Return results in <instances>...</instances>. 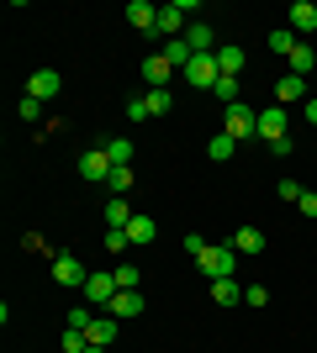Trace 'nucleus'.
<instances>
[{
	"instance_id": "a211bd4d",
	"label": "nucleus",
	"mask_w": 317,
	"mask_h": 353,
	"mask_svg": "<svg viewBox=\"0 0 317 353\" xmlns=\"http://www.w3.org/2000/svg\"><path fill=\"white\" fill-rule=\"evenodd\" d=\"M291 74H296V79H307V74H312V63H317V53H312V43H296L291 48Z\"/></svg>"
},
{
	"instance_id": "dca6fc26",
	"label": "nucleus",
	"mask_w": 317,
	"mask_h": 353,
	"mask_svg": "<svg viewBox=\"0 0 317 353\" xmlns=\"http://www.w3.org/2000/svg\"><path fill=\"white\" fill-rule=\"evenodd\" d=\"M185 43H191V53H217V37H211L206 21H191V27H185Z\"/></svg>"
},
{
	"instance_id": "ddd939ff",
	"label": "nucleus",
	"mask_w": 317,
	"mask_h": 353,
	"mask_svg": "<svg viewBox=\"0 0 317 353\" xmlns=\"http://www.w3.org/2000/svg\"><path fill=\"white\" fill-rule=\"evenodd\" d=\"M127 21H133L137 32H159V6H148V0H133V6H127Z\"/></svg>"
},
{
	"instance_id": "c756f323",
	"label": "nucleus",
	"mask_w": 317,
	"mask_h": 353,
	"mask_svg": "<svg viewBox=\"0 0 317 353\" xmlns=\"http://www.w3.org/2000/svg\"><path fill=\"white\" fill-rule=\"evenodd\" d=\"M111 274H117V290H137V264H117Z\"/></svg>"
},
{
	"instance_id": "4468645a",
	"label": "nucleus",
	"mask_w": 317,
	"mask_h": 353,
	"mask_svg": "<svg viewBox=\"0 0 317 353\" xmlns=\"http://www.w3.org/2000/svg\"><path fill=\"white\" fill-rule=\"evenodd\" d=\"M286 16H291V32H307V37L317 32V6H312V0H296Z\"/></svg>"
},
{
	"instance_id": "423d86ee",
	"label": "nucleus",
	"mask_w": 317,
	"mask_h": 353,
	"mask_svg": "<svg viewBox=\"0 0 317 353\" xmlns=\"http://www.w3.org/2000/svg\"><path fill=\"white\" fill-rule=\"evenodd\" d=\"M254 127H259V111H249V105H227V137L233 143H243V137H254Z\"/></svg>"
},
{
	"instance_id": "393cba45",
	"label": "nucleus",
	"mask_w": 317,
	"mask_h": 353,
	"mask_svg": "<svg viewBox=\"0 0 317 353\" xmlns=\"http://www.w3.org/2000/svg\"><path fill=\"white\" fill-rule=\"evenodd\" d=\"M233 148H238L233 137H227V132H217V137L206 143V159H211V163H227V159H233Z\"/></svg>"
},
{
	"instance_id": "72a5a7b5",
	"label": "nucleus",
	"mask_w": 317,
	"mask_h": 353,
	"mask_svg": "<svg viewBox=\"0 0 317 353\" xmlns=\"http://www.w3.org/2000/svg\"><path fill=\"white\" fill-rule=\"evenodd\" d=\"M296 206H302V216H307V221H317V190H307Z\"/></svg>"
},
{
	"instance_id": "f257e3e1",
	"label": "nucleus",
	"mask_w": 317,
	"mask_h": 353,
	"mask_svg": "<svg viewBox=\"0 0 317 353\" xmlns=\"http://www.w3.org/2000/svg\"><path fill=\"white\" fill-rule=\"evenodd\" d=\"M196 264H201L206 280H233V269H238V248H233V243H211Z\"/></svg>"
},
{
	"instance_id": "c9c22d12",
	"label": "nucleus",
	"mask_w": 317,
	"mask_h": 353,
	"mask_svg": "<svg viewBox=\"0 0 317 353\" xmlns=\"http://www.w3.org/2000/svg\"><path fill=\"white\" fill-rule=\"evenodd\" d=\"M85 353H101V348H85Z\"/></svg>"
},
{
	"instance_id": "a878e982",
	"label": "nucleus",
	"mask_w": 317,
	"mask_h": 353,
	"mask_svg": "<svg viewBox=\"0 0 317 353\" xmlns=\"http://www.w3.org/2000/svg\"><path fill=\"white\" fill-rule=\"evenodd\" d=\"M137 211L127 206V201H122V195H111V206H106V221H111V227H127V221H133Z\"/></svg>"
},
{
	"instance_id": "5701e85b",
	"label": "nucleus",
	"mask_w": 317,
	"mask_h": 353,
	"mask_svg": "<svg viewBox=\"0 0 317 353\" xmlns=\"http://www.w3.org/2000/svg\"><path fill=\"white\" fill-rule=\"evenodd\" d=\"M265 48H270V53H280V59H291V48H296V32H291V27L270 32V37H265Z\"/></svg>"
},
{
	"instance_id": "aec40b11",
	"label": "nucleus",
	"mask_w": 317,
	"mask_h": 353,
	"mask_svg": "<svg viewBox=\"0 0 317 353\" xmlns=\"http://www.w3.org/2000/svg\"><path fill=\"white\" fill-rule=\"evenodd\" d=\"M217 63H222V74H233V79H238V69L249 63V53H243L238 43H227V48H217Z\"/></svg>"
},
{
	"instance_id": "b1692460",
	"label": "nucleus",
	"mask_w": 317,
	"mask_h": 353,
	"mask_svg": "<svg viewBox=\"0 0 317 353\" xmlns=\"http://www.w3.org/2000/svg\"><path fill=\"white\" fill-rule=\"evenodd\" d=\"M164 59L175 63V69H180V74H185V63L196 59V53H191V43H185V37H175V43H164Z\"/></svg>"
},
{
	"instance_id": "6ab92c4d",
	"label": "nucleus",
	"mask_w": 317,
	"mask_h": 353,
	"mask_svg": "<svg viewBox=\"0 0 317 353\" xmlns=\"http://www.w3.org/2000/svg\"><path fill=\"white\" fill-rule=\"evenodd\" d=\"M106 159L117 163V169H133V143H127V137H106Z\"/></svg>"
},
{
	"instance_id": "f704fd0d",
	"label": "nucleus",
	"mask_w": 317,
	"mask_h": 353,
	"mask_svg": "<svg viewBox=\"0 0 317 353\" xmlns=\"http://www.w3.org/2000/svg\"><path fill=\"white\" fill-rule=\"evenodd\" d=\"M307 121H317V101H307Z\"/></svg>"
},
{
	"instance_id": "412c9836",
	"label": "nucleus",
	"mask_w": 317,
	"mask_h": 353,
	"mask_svg": "<svg viewBox=\"0 0 317 353\" xmlns=\"http://www.w3.org/2000/svg\"><path fill=\"white\" fill-rule=\"evenodd\" d=\"M233 248L238 253H265V232H259V227H238V232H233Z\"/></svg>"
},
{
	"instance_id": "473e14b6",
	"label": "nucleus",
	"mask_w": 317,
	"mask_h": 353,
	"mask_svg": "<svg viewBox=\"0 0 317 353\" xmlns=\"http://www.w3.org/2000/svg\"><path fill=\"white\" fill-rule=\"evenodd\" d=\"M127 117H133V121H148V101H143V95H133V101H127Z\"/></svg>"
},
{
	"instance_id": "0eeeda50",
	"label": "nucleus",
	"mask_w": 317,
	"mask_h": 353,
	"mask_svg": "<svg viewBox=\"0 0 317 353\" xmlns=\"http://www.w3.org/2000/svg\"><path fill=\"white\" fill-rule=\"evenodd\" d=\"M111 169H117V163L106 159V148H90V153H79V174L90 179V185H106V179H111Z\"/></svg>"
},
{
	"instance_id": "7c9ffc66",
	"label": "nucleus",
	"mask_w": 317,
	"mask_h": 353,
	"mask_svg": "<svg viewBox=\"0 0 317 353\" xmlns=\"http://www.w3.org/2000/svg\"><path fill=\"white\" fill-rule=\"evenodd\" d=\"M265 301H270V290H265V285H249V290H243V306H265Z\"/></svg>"
},
{
	"instance_id": "2eb2a0df",
	"label": "nucleus",
	"mask_w": 317,
	"mask_h": 353,
	"mask_svg": "<svg viewBox=\"0 0 317 353\" xmlns=\"http://www.w3.org/2000/svg\"><path fill=\"white\" fill-rule=\"evenodd\" d=\"M137 311H143V290H117V301H111V306H106V316H137Z\"/></svg>"
},
{
	"instance_id": "20e7f679",
	"label": "nucleus",
	"mask_w": 317,
	"mask_h": 353,
	"mask_svg": "<svg viewBox=\"0 0 317 353\" xmlns=\"http://www.w3.org/2000/svg\"><path fill=\"white\" fill-rule=\"evenodd\" d=\"M79 290H85V301H90L95 311H106L111 301H117V274H106V269H95V274H90L85 285H79Z\"/></svg>"
},
{
	"instance_id": "1a4fd4ad",
	"label": "nucleus",
	"mask_w": 317,
	"mask_h": 353,
	"mask_svg": "<svg viewBox=\"0 0 317 353\" xmlns=\"http://www.w3.org/2000/svg\"><path fill=\"white\" fill-rule=\"evenodd\" d=\"M59 90H64V79L53 69H37L27 79V95H32V101H59Z\"/></svg>"
},
{
	"instance_id": "4be33fe9",
	"label": "nucleus",
	"mask_w": 317,
	"mask_h": 353,
	"mask_svg": "<svg viewBox=\"0 0 317 353\" xmlns=\"http://www.w3.org/2000/svg\"><path fill=\"white\" fill-rule=\"evenodd\" d=\"M307 95V79H296V74H286V79H280V85H275V101L286 105V101H302Z\"/></svg>"
},
{
	"instance_id": "7ed1b4c3",
	"label": "nucleus",
	"mask_w": 317,
	"mask_h": 353,
	"mask_svg": "<svg viewBox=\"0 0 317 353\" xmlns=\"http://www.w3.org/2000/svg\"><path fill=\"white\" fill-rule=\"evenodd\" d=\"M217 79H222V63H217V53H196V59L185 63V85L217 90Z\"/></svg>"
},
{
	"instance_id": "9b49d317",
	"label": "nucleus",
	"mask_w": 317,
	"mask_h": 353,
	"mask_svg": "<svg viewBox=\"0 0 317 353\" xmlns=\"http://www.w3.org/2000/svg\"><path fill=\"white\" fill-rule=\"evenodd\" d=\"M85 343H90V348H111V343H117V316H95V322L85 327Z\"/></svg>"
},
{
	"instance_id": "2f4dec72",
	"label": "nucleus",
	"mask_w": 317,
	"mask_h": 353,
	"mask_svg": "<svg viewBox=\"0 0 317 353\" xmlns=\"http://www.w3.org/2000/svg\"><path fill=\"white\" fill-rule=\"evenodd\" d=\"M302 179H280V201H302Z\"/></svg>"
},
{
	"instance_id": "cd10ccee",
	"label": "nucleus",
	"mask_w": 317,
	"mask_h": 353,
	"mask_svg": "<svg viewBox=\"0 0 317 353\" xmlns=\"http://www.w3.org/2000/svg\"><path fill=\"white\" fill-rule=\"evenodd\" d=\"M127 248H133V237L122 232V227H106V253H117V259H122Z\"/></svg>"
},
{
	"instance_id": "c85d7f7f",
	"label": "nucleus",
	"mask_w": 317,
	"mask_h": 353,
	"mask_svg": "<svg viewBox=\"0 0 317 353\" xmlns=\"http://www.w3.org/2000/svg\"><path fill=\"white\" fill-rule=\"evenodd\" d=\"M106 190H111V195H127V190H133V169H111Z\"/></svg>"
},
{
	"instance_id": "39448f33",
	"label": "nucleus",
	"mask_w": 317,
	"mask_h": 353,
	"mask_svg": "<svg viewBox=\"0 0 317 353\" xmlns=\"http://www.w3.org/2000/svg\"><path fill=\"white\" fill-rule=\"evenodd\" d=\"M254 137H259V143H280V137H291L286 132V105H265V111H259Z\"/></svg>"
},
{
	"instance_id": "bb28decb",
	"label": "nucleus",
	"mask_w": 317,
	"mask_h": 353,
	"mask_svg": "<svg viewBox=\"0 0 317 353\" xmlns=\"http://www.w3.org/2000/svg\"><path fill=\"white\" fill-rule=\"evenodd\" d=\"M143 101H148V117H164L169 105H175V95H169V90H148Z\"/></svg>"
},
{
	"instance_id": "6e6552de",
	"label": "nucleus",
	"mask_w": 317,
	"mask_h": 353,
	"mask_svg": "<svg viewBox=\"0 0 317 353\" xmlns=\"http://www.w3.org/2000/svg\"><path fill=\"white\" fill-rule=\"evenodd\" d=\"M53 280H59V285H75V290H79V285L90 280V269L79 264L75 253H59V259H53Z\"/></svg>"
},
{
	"instance_id": "f8f14e48",
	"label": "nucleus",
	"mask_w": 317,
	"mask_h": 353,
	"mask_svg": "<svg viewBox=\"0 0 317 353\" xmlns=\"http://www.w3.org/2000/svg\"><path fill=\"white\" fill-rule=\"evenodd\" d=\"M122 232L133 237L137 248H148L153 237H159V221H153V216H143V211H137V216H133V221H127V227H122Z\"/></svg>"
},
{
	"instance_id": "9d476101",
	"label": "nucleus",
	"mask_w": 317,
	"mask_h": 353,
	"mask_svg": "<svg viewBox=\"0 0 317 353\" xmlns=\"http://www.w3.org/2000/svg\"><path fill=\"white\" fill-rule=\"evenodd\" d=\"M169 74H175V63H169L164 53H148V59H143V79H148V90H169Z\"/></svg>"
},
{
	"instance_id": "f03ea898",
	"label": "nucleus",
	"mask_w": 317,
	"mask_h": 353,
	"mask_svg": "<svg viewBox=\"0 0 317 353\" xmlns=\"http://www.w3.org/2000/svg\"><path fill=\"white\" fill-rule=\"evenodd\" d=\"M196 11H201L196 0H169V6H159V32H164L169 43L185 37V27H191V16H196Z\"/></svg>"
},
{
	"instance_id": "f3484780",
	"label": "nucleus",
	"mask_w": 317,
	"mask_h": 353,
	"mask_svg": "<svg viewBox=\"0 0 317 353\" xmlns=\"http://www.w3.org/2000/svg\"><path fill=\"white\" fill-rule=\"evenodd\" d=\"M211 301H217V306H243V285L238 280H211Z\"/></svg>"
}]
</instances>
